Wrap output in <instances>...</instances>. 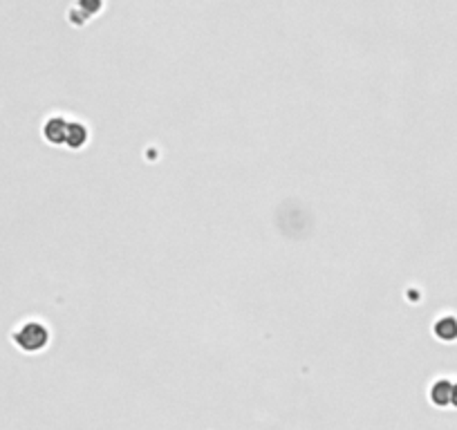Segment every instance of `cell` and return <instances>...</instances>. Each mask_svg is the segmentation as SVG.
Returning <instances> with one entry per match:
<instances>
[{"label":"cell","mask_w":457,"mask_h":430,"mask_svg":"<svg viewBox=\"0 0 457 430\" xmlns=\"http://www.w3.org/2000/svg\"><path fill=\"white\" fill-rule=\"evenodd\" d=\"M68 126H70V121H66L63 117H52V119H47V124L43 128V135H45V139L50 144L61 146V144H66Z\"/></svg>","instance_id":"obj_2"},{"label":"cell","mask_w":457,"mask_h":430,"mask_svg":"<svg viewBox=\"0 0 457 430\" xmlns=\"http://www.w3.org/2000/svg\"><path fill=\"white\" fill-rule=\"evenodd\" d=\"M47 341H50L47 327L43 325V322H36V320L25 322V325L18 327V332L14 334V343L20 350H25V352L43 350L47 346Z\"/></svg>","instance_id":"obj_1"},{"label":"cell","mask_w":457,"mask_h":430,"mask_svg":"<svg viewBox=\"0 0 457 430\" xmlns=\"http://www.w3.org/2000/svg\"><path fill=\"white\" fill-rule=\"evenodd\" d=\"M435 334L444 341H453L457 336V320L455 318H442L437 320V325H435Z\"/></svg>","instance_id":"obj_5"},{"label":"cell","mask_w":457,"mask_h":430,"mask_svg":"<svg viewBox=\"0 0 457 430\" xmlns=\"http://www.w3.org/2000/svg\"><path fill=\"white\" fill-rule=\"evenodd\" d=\"M88 142V128L83 126V124H77V121H72L68 126V137H66V144L70 148H81L83 144Z\"/></svg>","instance_id":"obj_3"},{"label":"cell","mask_w":457,"mask_h":430,"mask_svg":"<svg viewBox=\"0 0 457 430\" xmlns=\"http://www.w3.org/2000/svg\"><path fill=\"white\" fill-rule=\"evenodd\" d=\"M451 392H453V385L449 381H437L430 388V399L435 406H449L451 403Z\"/></svg>","instance_id":"obj_4"},{"label":"cell","mask_w":457,"mask_h":430,"mask_svg":"<svg viewBox=\"0 0 457 430\" xmlns=\"http://www.w3.org/2000/svg\"><path fill=\"white\" fill-rule=\"evenodd\" d=\"M451 403L457 406V383L453 385V392H451Z\"/></svg>","instance_id":"obj_6"}]
</instances>
